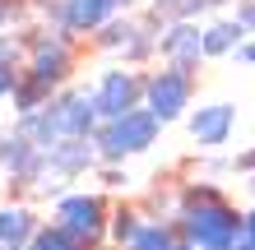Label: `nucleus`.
Here are the masks:
<instances>
[{
	"instance_id": "f257e3e1",
	"label": "nucleus",
	"mask_w": 255,
	"mask_h": 250,
	"mask_svg": "<svg viewBox=\"0 0 255 250\" xmlns=\"http://www.w3.org/2000/svg\"><path fill=\"white\" fill-rule=\"evenodd\" d=\"M176 241L190 250H232V241L242 237V213L232 209L228 199L214 204H181L172 218Z\"/></svg>"
},
{
	"instance_id": "f03ea898",
	"label": "nucleus",
	"mask_w": 255,
	"mask_h": 250,
	"mask_svg": "<svg viewBox=\"0 0 255 250\" xmlns=\"http://www.w3.org/2000/svg\"><path fill=\"white\" fill-rule=\"evenodd\" d=\"M158 121L148 116L144 107H134V111H126V116H116V121H102L98 130H93V153H98V163H116L121 167L126 158H139V153H148L158 144Z\"/></svg>"
},
{
	"instance_id": "7ed1b4c3",
	"label": "nucleus",
	"mask_w": 255,
	"mask_h": 250,
	"mask_svg": "<svg viewBox=\"0 0 255 250\" xmlns=\"http://www.w3.org/2000/svg\"><path fill=\"white\" fill-rule=\"evenodd\" d=\"M107 213H112V204L98 190H65V195H56L51 223L70 232L84 250H102L107 246Z\"/></svg>"
},
{
	"instance_id": "20e7f679",
	"label": "nucleus",
	"mask_w": 255,
	"mask_h": 250,
	"mask_svg": "<svg viewBox=\"0 0 255 250\" xmlns=\"http://www.w3.org/2000/svg\"><path fill=\"white\" fill-rule=\"evenodd\" d=\"M190 97H195V75L167 65V70H153V75L144 79L139 107L153 116L158 125H172V121H181V116L190 111Z\"/></svg>"
},
{
	"instance_id": "39448f33",
	"label": "nucleus",
	"mask_w": 255,
	"mask_h": 250,
	"mask_svg": "<svg viewBox=\"0 0 255 250\" xmlns=\"http://www.w3.org/2000/svg\"><path fill=\"white\" fill-rule=\"evenodd\" d=\"M139 97H144V79L134 75V70H126V65L102 70V79L93 83V93H88V102H93V111H98V125L134 111V107H139Z\"/></svg>"
},
{
	"instance_id": "423d86ee",
	"label": "nucleus",
	"mask_w": 255,
	"mask_h": 250,
	"mask_svg": "<svg viewBox=\"0 0 255 250\" xmlns=\"http://www.w3.org/2000/svg\"><path fill=\"white\" fill-rule=\"evenodd\" d=\"M70 65H74V56H70V42L61 33H42V37L28 42V70L23 75L33 83H42L47 93H56L70 79Z\"/></svg>"
},
{
	"instance_id": "0eeeda50",
	"label": "nucleus",
	"mask_w": 255,
	"mask_h": 250,
	"mask_svg": "<svg viewBox=\"0 0 255 250\" xmlns=\"http://www.w3.org/2000/svg\"><path fill=\"white\" fill-rule=\"evenodd\" d=\"M232 125H237V107L232 102H209V107H195L186 111V130L200 149H223L232 139Z\"/></svg>"
},
{
	"instance_id": "6e6552de",
	"label": "nucleus",
	"mask_w": 255,
	"mask_h": 250,
	"mask_svg": "<svg viewBox=\"0 0 255 250\" xmlns=\"http://www.w3.org/2000/svg\"><path fill=\"white\" fill-rule=\"evenodd\" d=\"M153 47L162 51V61L176 65V70H195L204 61V56H200V28H195V23H167Z\"/></svg>"
},
{
	"instance_id": "1a4fd4ad",
	"label": "nucleus",
	"mask_w": 255,
	"mask_h": 250,
	"mask_svg": "<svg viewBox=\"0 0 255 250\" xmlns=\"http://www.w3.org/2000/svg\"><path fill=\"white\" fill-rule=\"evenodd\" d=\"M0 167H5L14 181H33L37 167H42V153H37V144L19 135V130H0Z\"/></svg>"
},
{
	"instance_id": "9d476101",
	"label": "nucleus",
	"mask_w": 255,
	"mask_h": 250,
	"mask_svg": "<svg viewBox=\"0 0 255 250\" xmlns=\"http://www.w3.org/2000/svg\"><path fill=\"white\" fill-rule=\"evenodd\" d=\"M112 14H116V0H61L56 5V19L65 33H98Z\"/></svg>"
},
{
	"instance_id": "9b49d317",
	"label": "nucleus",
	"mask_w": 255,
	"mask_h": 250,
	"mask_svg": "<svg viewBox=\"0 0 255 250\" xmlns=\"http://www.w3.org/2000/svg\"><path fill=\"white\" fill-rule=\"evenodd\" d=\"M98 47L102 51H126V61H139V56L153 51V37L144 28H134L130 19H107L102 33H98Z\"/></svg>"
},
{
	"instance_id": "f8f14e48",
	"label": "nucleus",
	"mask_w": 255,
	"mask_h": 250,
	"mask_svg": "<svg viewBox=\"0 0 255 250\" xmlns=\"http://www.w3.org/2000/svg\"><path fill=\"white\" fill-rule=\"evenodd\" d=\"M42 218L28 209V204H5L0 209V250H14V246H28L37 237Z\"/></svg>"
},
{
	"instance_id": "ddd939ff",
	"label": "nucleus",
	"mask_w": 255,
	"mask_h": 250,
	"mask_svg": "<svg viewBox=\"0 0 255 250\" xmlns=\"http://www.w3.org/2000/svg\"><path fill=\"white\" fill-rule=\"evenodd\" d=\"M237 42H246V33L232 19H218V23L200 28V56H232Z\"/></svg>"
},
{
	"instance_id": "4468645a",
	"label": "nucleus",
	"mask_w": 255,
	"mask_h": 250,
	"mask_svg": "<svg viewBox=\"0 0 255 250\" xmlns=\"http://www.w3.org/2000/svg\"><path fill=\"white\" fill-rule=\"evenodd\" d=\"M172 246H176V232H172L167 218H144L139 232H134L121 250H172Z\"/></svg>"
},
{
	"instance_id": "2eb2a0df",
	"label": "nucleus",
	"mask_w": 255,
	"mask_h": 250,
	"mask_svg": "<svg viewBox=\"0 0 255 250\" xmlns=\"http://www.w3.org/2000/svg\"><path fill=\"white\" fill-rule=\"evenodd\" d=\"M148 213H139V209H130V204H116V209L107 213V246L112 250H121L134 232H139V223H144Z\"/></svg>"
},
{
	"instance_id": "dca6fc26",
	"label": "nucleus",
	"mask_w": 255,
	"mask_h": 250,
	"mask_svg": "<svg viewBox=\"0 0 255 250\" xmlns=\"http://www.w3.org/2000/svg\"><path fill=\"white\" fill-rule=\"evenodd\" d=\"M9 97H14V116H33V111H42V107L51 102V93H47L42 83H33L28 75H19V83H14Z\"/></svg>"
},
{
	"instance_id": "f3484780",
	"label": "nucleus",
	"mask_w": 255,
	"mask_h": 250,
	"mask_svg": "<svg viewBox=\"0 0 255 250\" xmlns=\"http://www.w3.org/2000/svg\"><path fill=\"white\" fill-rule=\"evenodd\" d=\"M200 9H209L204 0H153V14L158 19H172V23H190Z\"/></svg>"
},
{
	"instance_id": "a211bd4d",
	"label": "nucleus",
	"mask_w": 255,
	"mask_h": 250,
	"mask_svg": "<svg viewBox=\"0 0 255 250\" xmlns=\"http://www.w3.org/2000/svg\"><path fill=\"white\" fill-rule=\"evenodd\" d=\"M28 246H33V250H84L79 241L70 237V232H61L56 223H42V227H37V237L28 241Z\"/></svg>"
},
{
	"instance_id": "6ab92c4d",
	"label": "nucleus",
	"mask_w": 255,
	"mask_h": 250,
	"mask_svg": "<svg viewBox=\"0 0 255 250\" xmlns=\"http://www.w3.org/2000/svg\"><path fill=\"white\" fill-rule=\"evenodd\" d=\"M98 176H102V185H107V190H126L130 185V171L116 167V163H98Z\"/></svg>"
},
{
	"instance_id": "aec40b11",
	"label": "nucleus",
	"mask_w": 255,
	"mask_h": 250,
	"mask_svg": "<svg viewBox=\"0 0 255 250\" xmlns=\"http://www.w3.org/2000/svg\"><path fill=\"white\" fill-rule=\"evenodd\" d=\"M232 23L242 28V33H255V0H242V5H237V19Z\"/></svg>"
},
{
	"instance_id": "412c9836",
	"label": "nucleus",
	"mask_w": 255,
	"mask_h": 250,
	"mask_svg": "<svg viewBox=\"0 0 255 250\" xmlns=\"http://www.w3.org/2000/svg\"><path fill=\"white\" fill-rule=\"evenodd\" d=\"M19 56H23V47L14 42V33H9V37L0 33V61H5V65H19Z\"/></svg>"
},
{
	"instance_id": "4be33fe9",
	"label": "nucleus",
	"mask_w": 255,
	"mask_h": 250,
	"mask_svg": "<svg viewBox=\"0 0 255 250\" xmlns=\"http://www.w3.org/2000/svg\"><path fill=\"white\" fill-rule=\"evenodd\" d=\"M14 83H19V70H14V65H5V61H0V102H5V97L14 93Z\"/></svg>"
},
{
	"instance_id": "5701e85b",
	"label": "nucleus",
	"mask_w": 255,
	"mask_h": 250,
	"mask_svg": "<svg viewBox=\"0 0 255 250\" xmlns=\"http://www.w3.org/2000/svg\"><path fill=\"white\" fill-rule=\"evenodd\" d=\"M232 171H251V176H255V149L237 153V158H232Z\"/></svg>"
},
{
	"instance_id": "b1692460",
	"label": "nucleus",
	"mask_w": 255,
	"mask_h": 250,
	"mask_svg": "<svg viewBox=\"0 0 255 250\" xmlns=\"http://www.w3.org/2000/svg\"><path fill=\"white\" fill-rule=\"evenodd\" d=\"M242 241L255 250V209H251V213H242Z\"/></svg>"
},
{
	"instance_id": "393cba45",
	"label": "nucleus",
	"mask_w": 255,
	"mask_h": 250,
	"mask_svg": "<svg viewBox=\"0 0 255 250\" xmlns=\"http://www.w3.org/2000/svg\"><path fill=\"white\" fill-rule=\"evenodd\" d=\"M237 61H242V65H255V42H237Z\"/></svg>"
},
{
	"instance_id": "a878e982",
	"label": "nucleus",
	"mask_w": 255,
	"mask_h": 250,
	"mask_svg": "<svg viewBox=\"0 0 255 250\" xmlns=\"http://www.w3.org/2000/svg\"><path fill=\"white\" fill-rule=\"evenodd\" d=\"M246 190H251V195H255V176H251V181H246Z\"/></svg>"
},
{
	"instance_id": "bb28decb",
	"label": "nucleus",
	"mask_w": 255,
	"mask_h": 250,
	"mask_svg": "<svg viewBox=\"0 0 255 250\" xmlns=\"http://www.w3.org/2000/svg\"><path fill=\"white\" fill-rule=\"evenodd\" d=\"M172 250H190V246H181V241H176V246H172Z\"/></svg>"
},
{
	"instance_id": "cd10ccee",
	"label": "nucleus",
	"mask_w": 255,
	"mask_h": 250,
	"mask_svg": "<svg viewBox=\"0 0 255 250\" xmlns=\"http://www.w3.org/2000/svg\"><path fill=\"white\" fill-rule=\"evenodd\" d=\"M204 5H223V0H204Z\"/></svg>"
},
{
	"instance_id": "c85d7f7f",
	"label": "nucleus",
	"mask_w": 255,
	"mask_h": 250,
	"mask_svg": "<svg viewBox=\"0 0 255 250\" xmlns=\"http://www.w3.org/2000/svg\"><path fill=\"white\" fill-rule=\"evenodd\" d=\"M14 250H33V246H14Z\"/></svg>"
}]
</instances>
